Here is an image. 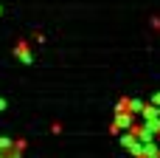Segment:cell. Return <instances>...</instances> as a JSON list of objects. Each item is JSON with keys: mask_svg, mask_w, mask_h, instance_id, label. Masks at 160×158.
<instances>
[{"mask_svg": "<svg viewBox=\"0 0 160 158\" xmlns=\"http://www.w3.org/2000/svg\"><path fill=\"white\" fill-rule=\"evenodd\" d=\"M141 158H160V150L149 141V144H143V153H141Z\"/></svg>", "mask_w": 160, "mask_h": 158, "instance_id": "obj_1", "label": "cell"}, {"mask_svg": "<svg viewBox=\"0 0 160 158\" xmlns=\"http://www.w3.org/2000/svg\"><path fill=\"white\" fill-rule=\"evenodd\" d=\"M17 54H20L25 62H31V54H28V45H25V42H22V45H17Z\"/></svg>", "mask_w": 160, "mask_h": 158, "instance_id": "obj_2", "label": "cell"}, {"mask_svg": "<svg viewBox=\"0 0 160 158\" xmlns=\"http://www.w3.org/2000/svg\"><path fill=\"white\" fill-rule=\"evenodd\" d=\"M3 107H6V99H0V110H3Z\"/></svg>", "mask_w": 160, "mask_h": 158, "instance_id": "obj_3", "label": "cell"}, {"mask_svg": "<svg viewBox=\"0 0 160 158\" xmlns=\"http://www.w3.org/2000/svg\"><path fill=\"white\" fill-rule=\"evenodd\" d=\"M155 105H160V96H155Z\"/></svg>", "mask_w": 160, "mask_h": 158, "instance_id": "obj_4", "label": "cell"}]
</instances>
